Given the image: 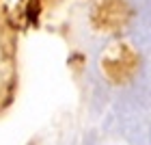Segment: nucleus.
Segmentation results:
<instances>
[{
    "label": "nucleus",
    "instance_id": "f257e3e1",
    "mask_svg": "<svg viewBox=\"0 0 151 145\" xmlns=\"http://www.w3.org/2000/svg\"><path fill=\"white\" fill-rule=\"evenodd\" d=\"M104 72L108 74V78L114 82H125L138 70V57L129 46H116L114 50H110L101 61Z\"/></svg>",
    "mask_w": 151,
    "mask_h": 145
},
{
    "label": "nucleus",
    "instance_id": "f03ea898",
    "mask_svg": "<svg viewBox=\"0 0 151 145\" xmlns=\"http://www.w3.org/2000/svg\"><path fill=\"white\" fill-rule=\"evenodd\" d=\"M127 17H129V9H127L125 0H99V4L93 11L95 26L106 28V30L123 26Z\"/></svg>",
    "mask_w": 151,
    "mask_h": 145
}]
</instances>
